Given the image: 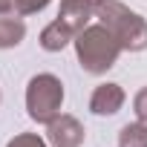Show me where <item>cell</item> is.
<instances>
[{
    "mask_svg": "<svg viewBox=\"0 0 147 147\" xmlns=\"http://www.w3.org/2000/svg\"><path fill=\"white\" fill-rule=\"evenodd\" d=\"M49 141L55 147H81L84 141V127L72 115H58L49 121Z\"/></svg>",
    "mask_w": 147,
    "mask_h": 147,
    "instance_id": "277c9868",
    "label": "cell"
},
{
    "mask_svg": "<svg viewBox=\"0 0 147 147\" xmlns=\"http://www.w3.org/2000/svg\"><path fill=\"white\" fill-rule=\"evenodd\" d=\"M61 104H63V84L43 72V75H35L26 87V110L38 124H49L52 118L61 115Z\"/></svg>",
    "mask_w": 147,
    "mask_h": 147,
    "instance_id": "3957f363",
    "label": "cell"
},
{
    "mask_svg": "<svg viewBox=\"0 0 147 147\" xmlns=\"http://www.w3.org/2000/svg\"><path fill=\"white\" fill-rule=\"evenodd\" d=\"M49 6V0H15V12L18 15H35V12H40V9H46Z\"/></svg>",
    "mask_w": 147,
    "mask_h": 147,
    "instance_id": "30bf717a",
    "label": "cell"
},
{
    "mask_svg": "<svg viewBox=\"0 0 147 147\" xmlns=\"http://www.w3.org/2000/svg\"><path fill=\"white\" fill-rule=\"evenodd\" d=\"M95 18L115 35L121 49H130V52L147 49V23H144L141 15L130 12L124 3H118V0H104L98 6V12H95Z\"/></svg>",
    "mask_w": 147,
    "mask_h": 147,
    "instance_id": "7a4b0ae2",
    "label": "cell"
},
{
    "mask_svg": "<svg viewBox=\"0 0 147 147\" xmlns=\"http://www.w3.org/2000/svg\"><path fill=\"white\" fill-rule=\"evenodd\" d=\"M101 3H104V0H61V12H58V18L66 20L75 32H84L87 23H90V18L98 12Z\"/></svg>",
    "mask_w": 147,
    "mask_h": 147,
    "instance_id": "5b68a950",
    "label": "cell"
},
{
    "mask_svg": "<svg viewBox=\"0 0 147 147\" xmlns=\"http://www.w3.org/2000/svg\"><path fill=\"white\" fill-rule=\"evenodd\" d=\"M75 49H78V61H81L84 72H90V75L107 72L121 55V43L115 40V35L104 23L87 26L84 32H78L75 35Z\"/></svg>",
    "mask_w": 147,
    "mask_h": 147,
    "instance_id": "6da1fadb",
    "label": "cell"
},
{
    "mask_svg": "<svg viewBox=\"0 0 147 147\" xmlns=\"http://www.w3.org/2000/svg\"><path fill=\"white\" fill-rule=\"evenodd\" d=\"M0 12H15V0H0Z\"/></svg>",
    "mask_w": 147,
    "mask_h": 147,
    "instance_id": "4fadbf2b",
    "label": "cell"
},
{
    "mask_svg": "<svg viewBox=\"0 0 147 147\" xmlns=\"http://www.w3.org/2000/svg\"><path fill=\"white\" fill-rule=\"evenodd\" d=\"M124 104V90L118 84H101L95 87L92 98H90V110L95 115H115Z\"/></svg>",
    "mask_w": 147,
    "mask_h": 147,
    "instance_id": "8992f818",
    "label": "cell"
},
{
    "mask_svg": "<svg viewBox=\"0 0 147 147\" xmlns=\"http://www.w3.org/2000/svg\"><path fill=\"white\" fill-rule=\"evenodd\" d=\"M118 147H147V124L144 121H136V124L121 127Z\"/></svg>",
    "mask_w": 147,
    "mask_h": 147,
    "instance_id": "9c48e42d",
    "label": "cell"
},
{
    "mask_svg": "<svg viewBox=\"0 0 147 147\" xmlns=\"http://www.w3.org/2000/svg\"><path fill=\"white\" fill-rule=\"evenodd\" d=\"M6 147H46V141H43L40 136H35V133H20V136H15Z\"/></svg>",
    "mask_w": 147,
    "mask_h": 147,
    "instance_id": "8fae6325",
    "label": "cell"
},
{
    "mask_svg": "<svg viewBox=\"0 0 147 147\" xmlns=\"http://www.w3.org/2000/svg\"><path fill=\"white\" fill-rule=\"evenodd\" d=\"M75 35H78V32L72 29L66 20L55 18V20H52V23L40 32V46H43L46 52H61V49H63L72 38H75Z\"/></svg>",
    "mask_w": 147,
    "mask_h": 147,
    "instance_id": "52a82bcc",
    "label": "cell"
},
{
    "mask_svg": "<svg viewBox=\"0 0 147 147\" xmlns=\"http://www.w3.org/2000/svg\"><path fill=\"white\" fill-rule=\"evenodd\" d=\"M26 35V23H23V15L18 12H0V49H9V46H18Z\"/></svg>",
    "mask_w": 147,
    "mask_h": 147,
    "instance_id": "ba28073f",
    "label": "cell"
},
{
    "mask_svg": "<svg viewBox=\"0 0 147 147\" xmlns=\"http://www.w3.org/2000/svg\"><path fill=\"white\" fill-rule=\"evenodd\" d=\"M133 110H136L138 121H147V87L136 92V98H133Z\"/></svg>",
    "mask_w": 147,
    "mask_h": 147,
    "instance_id": "7c38bea8",
    "label": "cell"
}]
</instances>
